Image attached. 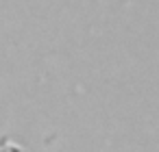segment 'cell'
<instances>
[{"label":"cell","instance_id":"1","mask_svg":"<svg viewBox=\"0 0 159 152\" xmlns=\"http://www.w3.org/2000/svg\"><path fill=\"white\" fill-rule=\"evenodd\" d=\"M0 152H24V150L20 145L11 143V141H2V143H0Z\"/></svg>","mask_w":159,"mask_h":152}]
</instances>
